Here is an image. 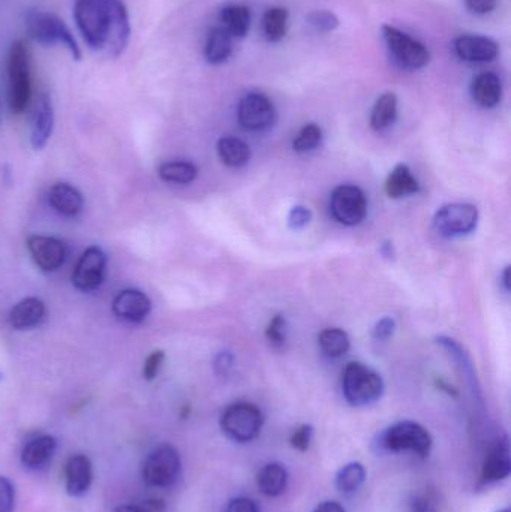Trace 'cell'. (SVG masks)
I'll return each mask as SVG.
<instances>
[{
  "mask_svg": "<svg viewBox=\"0 0 511 512\" xmlns=\"http://www.w3.org/2000/svg\"><path fill=\"white\" fill-rule=\"evenodd\" d=\"M75 23L90 50L116 59L131 38L128 9L122 0H77Z\"/></svg>",
  "mask_w": 511,
  "mask_h": 512,
  "instance_id": "1",
  "label": "cell"
},
{
  "mask_svg": "<svg viewBox=\"0 0 511 512\" xmlns=\"http://www.w3.org/2000/svg\"><path fill=\"white\" fill-rule=\"evenodd\" d=\"M27 33L33 41L44 47H63L69 51L72 59L80 60L81 51L65 21L53 12L30 9L24 15Z\"/></svg>",
  "mask_w": 511,
  "mask_h": 512,
  "instance_id": "2",
  "label": "cell"
},
{
  "mask_svg": "<svg viewBox=\"0 0 511 512\" xmlns=\"http://www.w3.org/2000/svg\"><path fill=\"white\" fill-rule=\"evenodd\" d=\"M8 74V102L12 113L21 114L32 99V77H30L29 50L21 39L12 42L6 60Z\"/></svg>",
  "mask_w": 511,
  "mask_h": 512,
  "instance_id": "3",
  "label": "cell"
},
{
  "mask_svg": "<svg viewBox=\"0 0 511 512\" xmlns=\"http://www.w3.org/2000/svg\"><path fill=\"white\" fill-rule=\"evenodd\" d=\"M434 439L428 429L414 421H401L393 424L381 435V450L389 453H411L414 456L426 457L431 454Z\"/></svg>",
  "mask_w": 511,
  "mask_h": 512,
  "instance_id": "4",
  "label": "cell"
},
{
  "mask_svg": "<svg viewBox=\"0 0 511 512\" xmlns=\"http://www.w3.org/2000/svg\"><path fill=\"white\" fill-rule=\"evenodd\" d=\"M342 391L347 402L356 408L372 405L383 396V378L365 364L350 363L342 376Z\"/></svg>",
  "mask_w": 511,
  "mask_h": 512,
  "instance_id": "5",
  "label": "cell"
},
{
  "mask_svg": "<svg viewBox=\"0 0 511 512\" xmlns=\"http://www.w3.org/2000/svg\"><path fill=\"white\" fill-rule=\"evenodd\" d=\"M143 481L152 489H170L182 475V459L173 445H159L150 451L141 469Z\"/></svg>",
  "mask_w": 511,
  "mask_h": 512,
  "instance_id": "6",
  "label": "cell"
},
{
  "mask_svg": "<svg viewBox=\"0 0 511 512\" xmlns=\"http://www.w3.org/2000/svg\"><path fill=\"white\" fill-rule=\"evenodd\" d=\"M263 424V412L252 403H234L221 415L222 432L237 444H248L257 439Z\"/></svg>",
  "mask_w": 511,
  "mask_h": 512,
  "instance_id": "7",
  "label": "cell"
},
{
  "mask_svg": "<svg viewBox=\"0 0 511 512\" xmlns=\"http://www.w3.org/2000/svg\"><path fill=\"white\" fill-rule=\"evenodd\" d=\"M330 213L339 224L359 225L368 213L365 192L353 185L339 186L330 197Z\"/></svg>",
  "mask_w": 511,
  "mask_h": 512,
  "instance_id": "8",
  "label": "cell"
},
{
  "mask_svg": "<svg viewBox=\"0 0 511 512\" xmlns=\"http://www.w3.org/2000/svg\"><path fill=\"white\" fill-rule=\"evenodd\" d=\"M479 222V210L473 204L455 203L441 207L434 227L444 237H461L473 233Z\"/></svg>",
  "mask_w": 511,
  "mask_h": 512,
  "instance_id": "9",
  "label": "cell"
},
{
  "mask_svg": "<svg viewBox=\"0 0 511 512\" xmlns=\"http://www.w3.org/2000/svg\"><path fill=\"white\" fill-rule=\"evenodd\" d=\"M383 35L389 50L405 68L416 71V69L425 68L431 60L428 48L402 30L393 26H383Z\"/></svg>",
  "mask_w": 511,
  "mask_h": 512,
  "instance_id": "10",
  "label": "cell"
},
{
  "mask_svg": "<svg viewBox=\"0 0 511 512\" xmlns=\"http://www.w3.org/2000/svg\"><path fill=\"white\" fill-rule=\"evenodd\" d=\"M107 255L98 246L83 252L72 274V285L81 292H93L104 283Z\"/></svg>",
  "mask_w": 511,
  "mask_h": 512,
  "instance_id": "11",
  "label": "cell"
},
{
  "mask_svg": "<svg viewBox=\"0 0 511 512\" xmlns=\"http://www.w3.org/2000/svg\"><path fill=\"white\" fill-rule=\"evenodd\" d=\"M237 119L248 131H263L275 122V105L263 93H249L240 101Z\"/></svg>",
  "mask_w": 511,
  "mask_h": 512,
  "instance_id": "12",
  "label": "cell"
},
{
  "mask_svg": "<svg viewBox=\"0 0 511 512\" xmlns=\"http://www.w3.org/2000/svg\"><path fill=\"white\" fill-rule=\"evenodd\" d=\"M511 474L510 444L506 436H498L489 444L483 457L482 474L480 480L483 484H497L507 480Z\"/></svg>",
  "mask_w": 511,
  "mask_h": 512,
  "instance_id": "13",
  "label": "cell"
},
{
  "mask_svg": "<svg viewBox=\"0 0 511 512\" xmlns=\"http://www.w3.org/2000/svg\"><path fill=\"white\" fill-rule=\"evenodd\" d=\"M27 249L35 264L45 273L59 270L68 258V248L62 240L48 236H30Z\"/></svg>",
  "mask_w": 511,
  "mask_h": 512,
  "instance_id": "14",
  "label": "cell"
},
{
  "mask_svg": "<svg viewBox=\"0 0 511 512\" xmlns=\"http://www.w3.org/2000/svg\"><path fill=\"white\" fill-rule=\"evenodd\" d=\"M152 310V301L138 289H125L113 300V313L120 321L140 324Z\"/></svg>",
  "mask_w": 511,
  "mask_h": 512,
  "instance_id": "15",
  "label": "cell"
},
{
  "mask_svg": "<svg viewBox=\"0 0 511 512\" xmlns=\"http://www.w3.org/2000/svg\"><path fill=\"white\" fill-rule=\"evenodd\" d=\"M93 483V465L84 454L69 457L65 465V489L72 498H81Z\"/></svg>",
  "mask_w": 511,
  "mask_h": 512,
  "instance_id": "16",
  "label": "cell"
},
{
  "mask_svg": "<svg viewBox=\"0 0 511 512\" xmlns=\"http://www.w3.org/2000/svg\"><path fill=\"white\" fill-rule=\"evenodd\" d=\"M455 53L465 62H491L500 53L494 39L479 35L459 36L455 41Z\"/></svg>",
  "mask_w": 511,
  "mask_h": 512,
  "instance_id": "17",
  "label": "cell"
},
{
  "mask_svg": "<svg viewBox=\"0 0 511 512\" xmlns=\"http://www.w3.org/2000/svg\"><path fill=\"white\" fill-rule=\"evenodd\" d=\"M54 110L51 98L47 93H41L33 110L32 120V146L35 150H42L47 146L48 140L53 134Z\"/></svg>",
  "mask_w": 511,
  "mask_h": 512,
  "instance_id": "18",
  "label": "cell"
},
{
  "mask_svg": "<svg viewBox=\"0 0 511 512\" xmlns=\"http://www.w3.org/2000/svg\"><path fill=\"white\" fill-rule=\"evenodd\" d=\"M57 441L51 435H39L30 439L21 451V465L29 471H41L53 459Z\"/></svg>",
  "mask_w": 511,
  "mask_h": 512,
  "instance_id": "19",
  "label": "cell"
},
{
  "mask_svg": "<svg viewBox=\"0 0 511 512\" xmlns=\"http://www.w3.org/2000/svg\"><path fill=\"white\" fill-rule=\"evenodd\" d=\"M45 309L44 301L36 297H27L18 301L8 315V322L14 330H30L38 327L44 321Z\"/></svg>",
  "mask_w": 511,
  "mask_h": 512,
  "instance_id": "20",
  "label": "cell"
},
{
  "mask_svg": "<svg viewBox=\"0 0 511 512\" xmlns=\"http://www.w3.org/2000/svg\"><path fill=\"white\" fill-rule=\"evenodd\" d=\"M48 201L51 207L65 218L80 215L84 206L83 195L69 183H56L48 192Z\"/></svg>",
  "mask_w": 511,
  "mask_h": 512,
  "instance_id": "21",
  "label": "cell"
},
{
  "mask_svg": "<svg viewBox=\"0 0 511 512\" xmlns=\"http://www.w3.org/2000/svg\"><path fill=\"white\" fill-rule=\"evenodd\" d=\"M471 95L480 107H497L503 98V84L500 77L494 72H483L477 75L471 84Z\"/></svg>",
  "mask_w": 511,
  "mask_h": 512,
  "instance_id": "22",
  "label": "cell"
},
{
  "mask_svg": "<svg viewBox=\"0 0 511 512\" xmlns=\"http://www.w3.org/2000/svg\"><path fill=\"white\" fill-rule=\"evenodd\" d=\"M288 471L281 463H267L257 475V486L267 498L284 495L288 487Z\"/></svg>",
  "mask_w": 511,
  "mask_h": 512,
  "instance_id": "23",
  "label": "cell"
},
{
  "mask_svg": "<svg viewBox=\"0 0 511 512\" xmlns=\"http://www.w3.org/2000/svg\"><path fill=\"white\" fill-rule=\"evenodd\" d=\"M233 53V38L227 30L222 27H215L210 30L207 36L206 47H204V56L210 65H221L227 62Z\"/></svg>",
  "mask_w": 511,
  "mask_h": 512,
  "instance_id": "24",
  "label": "cell"
},
{
  "mask_svg": "<svg viewBox=\"0 0 511 512\" xmlns=\"http://www.w3.org/2000/svg\"><path fill=\"white\" fill-rule=\"evenodd\" d=\"M420 186L407 165H398L387 177L386 192L393 200L417 194Z\"/></svg>",
  "mask_w": 511,
  "mask_h": 512,
  "instance_id": "25",
  "label": "cell"
},
{
  "mask_svg": "<svg viewBox=\"0 0 511 512\" xmlns=\"http://www.w3.org/2000/svg\"><path fill=\"white\" fill-rule=\"evenodd\" d=\"M222 29L230 33L231 38H243L248 35L251 26V12L243 5L225 6L219 14Z\"/></svg>",
  "mask_w": 511,
  "mask_h": 512,
  "instance_id": "26",
  "label": "cell"
},
{
  "mask_svg": "<svg viewBox=\"0 0 511 512\" xmlns=\"http://www.w3.org/2000/svg\"><path fill=\"white\" fill-rule=\"evenodd\" d=\"M218 155L227 167L237 168L249 161L251 149L240 138L222 137L218 141Z\"/></svg>",
  "mask_w": 511,
  "mask_h": 512,
  "instance_id": "27",
  "label": "cell"
},
{
  "mask_svg": "<svg viewBox=\"0 0 511 512\" xmlns=\"http://www.w3.org/2000/svg\"><path fill=\"white\" fill-rule=\"evenodd\" d=\"M398 116V98L395 93H384L377 102L371 114V126L375 131H384L393 125Z\"/></svg>",
  "mask_w": 511,
  "mask_h": 512,
  "instance_id": "28",
  "label": "cell"
},
{
  "mask_svg": "<svg viewBox=\"0 0 511 512\" xmlns=\"http://www.w3.org/2000/svg\"><path fill=\"white\" fill-rule=\"evenodd\" d=\"M366 469L360 462H351L342 466L336 474V489L344 495H353L365 484Z\"/></svg>",
  "mask_w": 511,
  "mask_h": 512,
  "instance_id": "29",
  "label": "cell"
},
{
  "mask_svg": "<svg viewBox=\"0 0 511 512\" xmlns=\"http://www.w3.org/2000/svg\"><path fill=\"white\" fill-rule=\"evenodd\" d=\"M161 180L174 185H189L198 176L197 167L192 162L173 161L164 162L158 170Z\"/></svg>",
  "mask_w": 511,
  "mask_h": 512,
  "instance_id": "30",
  "label": "cell"
},
{
  "mask_svg": "<svg viewBox=\"0 0 511 512\" xmlns=\"http://www.w3.org/2000/svg\"><path fill=\"white\" fill-rule=\"evenodd\" d=\"M318 343H320L321 351L327 357L332 358L342 357L350 349V337L341 328H326L321 331Z\"/></svg>",
  "mask_w": 511,
  "mask_h": 512,
  "instance_id": "31",
  "label": "cell"
},
{
  "mask_svg": "<svg viewBox=\"0 0 511 512\" xmlns=\"http://www.w3.org/2000/svg\"><path fill=\"white\" fill-rule=\"evenodd\" d=\"M288 11L285 8H270L264 14L263 30L270 42H278L287 33Z\"/></svg>",
  "mask_w": 511,
  "mask_h": 512,
  "instance_id": "32",
  "label": "cell"
},
{
  "mask_svg": "<svg viewBox=\"0 0 511 512\" xmlns=\"http://www.w3.org/2000/svg\"><path fill=\"white\" fill-rule=\"evenodd\" d=\"M321 140H323V131H321L320 126L309 123L299 132L296 140H294L293 147L297 153H308L317 149Z\"/></svg>",
  "mask_w": 511,
  "mask_h": 512,
  "instance_id": "33",
  "label": "cell"
},
{
  "mask_svg": "<svg viewBox=\"0 0 511 512\" xmlns=\"http://www.w3.org/2000/svg\"><path fill=\"white\" fill-rule=\"evenodd\" d=\"M308 20L311 26L321 33L333 32L339 26V18L327 9L312 12L309 14Z\"/></svg>",
  "mask_w": 511,
  "mask_h": 512,
  "instance_id": "34",
  "label": "cell"
},
{
  "mask_svg": "<svg viewBox=\"0 0 511 512\" xmlns=\"http://www.w3.org/2000/svg\"><path fill=\"white\" fill-rule=\"evenodd\" d=\"M285 327L287 322L282 315H275L266 328V337L273 346H282L285 343Z\"/></svg>",
  "mask_w": 511,
  "mask_h": 512,
  "instance_id": "35",
  "label": "cell"
},
{
  "mask_svg": "<svg viewBox=\"0 0 511 512\" xmlns=\"http://www.w3.org/2000/svg\"><path fill=\"white\" fill-rule=\"evenodd\" d=\"M15 487L6 477H0V512H14Z\"/></svg>",
  "mask_w": 511,
  "mask_h": 512,
  "instance_id": "36",
  "label": "cell"
},
{
  "mask_svg": "<svg viewBox=\"0 0 511 512\" xmlns=\"http://www.w3.org/2000/svg\"><path fill=\"white\" fill-rule=\"evenodd\" d=\"M164 360V351H153L152 354L147 357L143 366V376L146 381H153V379L158 376L159 370H161L162 364H164Z\"/></svg>",
  "mask_w": 511,
  "mask_h": 512,
  "instance_id": "37",
  "label": "cell"
},
{
  "mask_svg": "<svg viewBox=\"0 0 511 512\" xmlns=\"http://www.w3.org/2000/svg\"><path fill=\"white\" fill-rule=\"evenodd\" d=\"M311 441L312 427L308 426V424H305V426L297 427L290 438L291 447H293L294 450L302 451V453L308 451L309 445H311Z\"/></svg>",
  "mask_w": 511,
  "mask_h": 512,
  "instance_id": "38",
  "label": "cell"
},
{
  "mask_svg": "<svg viewBox=\"0 0 511 512\" xmlns=\"http://www.w3.org/2000/svg\"><path fill=\"white\" fill-rule=\"evenodd\" d=\"M311 218V210L303 206L293 207L290 216H288V225H290L293 230H300V228H305L306 225L311 222Z\"/></svg>",
  "mask_w": 511,
  "mask_h": 512,
  "instance_id": "39",
  "label": "cell"
},
{
  "mask_svg": "<svg viewBox=\"0 0 511 512\" xmlns=\"http://www.w3.org/2000/svg\"><path fill=\"white\" fill-rule=\"evenodd\" d=\"M413 512H435L437 511V498L432 493L417 495L411 502Z\"/></svg>",
  "mask_w": 511,
  "mask_h": 512,
  "instance_id": "40",
  "label": "cell"
},
{
  "mask_svg": "<svg viewBox=\"0 0 511 512\" xmlns=\"http://www.w3.org/2000/svg\"><path fill=\"white\" fill-rule=\"evenodd\" d=\"M225 512H263L257 502L249 498H236L227 505Z\"/></svg>",
  "mask_w": 511,
  "mask_h": 512,
  "instance_id": "41",
  "label": "cell"
},
{
  "mask_svg": "<svg viewBox=\"0 0 511 512\" xmlns=\"http://www.w3.org/2000/svg\"><path fill=\"white\" fill-rule=\"evenodd\" d=\"M393 331H395V321L392 318H383L375 324L372 337L377 340H386L392 336Z\"/></svg>",
  "mask_w": 511,
  "mask_h": 512,
  "instance_id": "42",
  "label": "cell"
},
{
  "mask_svg": "<svg viewBox=\"0 0 511 512\" xmlns=\"http://www.w3.org/2000/svg\"><path fill=\"white\" fill-rule=\"evenodd\" d=\"M465 5L473 14L485 15L497 8V0H465Z\"/></svg>",
  "mask_w": 511,
  "mask_h": 512,
  "instance_id": "43",
  "label": "cell"
},
{
  "mask_svg": "<svg viewBox=\"0 0 511 512\" xmlns=\"http://www.w3.org/2000/svg\"><path fill=\"white\" fill-rule=\"evenodd\" d=\"M233 363V355L230 352H221L215 361L216 373L221 376H227L230 373L231 367H233Z\"/></svg>",
  "mask_w": 511,
  "mask_h": 512,
  "instance_id": "44",
  "label": "cell"
},
{
  "mask_svg": "<svg viewBox=\"0 0 511 512\" xmlns=\"http://www.w3.org/2000/svg\"><path fill=\"white\" fill-rule=\"evenodd\" d=\"M314 512H347L338 502L326 501L318 505Z\"/></svg>",
  "mask_w": 511,
  "mask_h": 512,
  "instance_id": "45",
  "label": "cell"
},
{
  "mask_svg": "<svg viewBox=\"0 0 511 512\" xmlns=\"http://www.w3.org/2000/svg\"><path fill=\"white\" fill-rule=\"evenodd\" d=\"M114 512H146L143 510V507H138V505H123V507L117 508Z\"/></svg>",
  "mask_w": 511,
  "mask_h": 512,
  "instance_id": "46",
  "label": "cell"
},
{
  "mask_svg": "<svg viewBox=\"0 0 511 512\" xmlns=\"http://www.w3.org/2000/svg\"><path fill=\"white\" fill-rule=\"evenodd\" d=\"M503 285L506 291H510V267H507L503 273Z\"/></svg>",
  "mask_w": 511,
  "mask_h": 512,
  "instance_id": "47",
  "label": "cell"
},
{
  "mask_svg": "<svg viewBox=\"0 0 511 512\" xmlns=\"http://www.w3.org/2000/svg\"><path fill=\"white\" fill-rule=\"evenodd\" d=\"M498 512H511V511H510V508H506V510L498 511Z\"/></svg>",
  "mask_w": 511,
  "mask_h": 512,
  "instance_id": "48",
  "label": "cell"
}]
</instances>
